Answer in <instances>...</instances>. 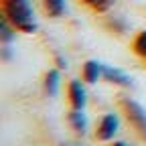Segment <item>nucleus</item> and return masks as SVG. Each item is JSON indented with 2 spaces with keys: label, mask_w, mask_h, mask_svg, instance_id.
<instances>
[{
  "label": "nucleus",
  "mask_w": 146,
  "mask_h": 146,
  "mask_svg": "<svg viewBox=\"0 0 146 146\" xmlns=\"http://www.w3.org/2000/svg\"><path fill=\"white\" fill-rule=\"evenodd\" d=\"M4 4V16L10 21V25L23 33H35L36 21L35 12L29 0H2Z\"/></svg>",
  "instance_id": "obj_1"
},
{
  "label": "nucleus",
  "mask_w": 146,
  "mask_h": 146,
  "mask_svg": "<svg viewBox=\"0 0 146 146\" xmlns=\"http://www.w3.org/2000/svg\"><path fill=\"white\" fill-rule=\"evenodd\" d=\"M122 108H124V114H126V118L130 120V124L136 128V132L146 140V110L138 104V102H134V100H130V98H122Z\"/></svg>",
  "instance_id": "obj_2"
},
{
  "label": "nucleus",
  "mask_w": 146,
  "mask_h": 146,
  "mask_svg": "<svg viewBox=\"0 0 146 146\" xmlns=\"http://www.w3.org/2000/svg\"><path fill=\"white\" fill-rule=\"evenodd\" d=\"M118 128H120V120L116 114H106L100 118L98 126H96V140L100 142H108V140H112L118 132Z\"/></svg>",
  "instance_id": "obj_3"
},
{
  "label": "nucleus",
  "mask_w": 146,
  "mask_h": 146,
  "mask_svg": "<svg viewBox=\"0 0 146 146\" xmlns=\"http://www.w3.org/2000/svg\"><path fill=\"white\" fill-rule=\"evenodd\" d=\"M67 100L71 104L73 110H83L87 104V94H85V87L79 79H71L67 85Z\"/></svg>",
  "instance_id": "obj_4"
},
{
  "label": "nucleus",
  "mask_w": 146,
  "mask_h": 146,
  "mask_svg": "<svg viewBox=\"0 0 146 146\" xmlns=\"http://www.w3.org/2000/svg\"><path fill=\"white\" fill-rule=\"evenodd\" d=\"M104 77H106V81L114 83V85L132 87V79H130V75H126L122 69H116V67H112V65H104Z\"/></svg>",
  "instance_id": "obj_5"
},
{
  "label": "nucleus",
  "mask_w": 146,
  "mask_h": 146,
  "mask_svg": "<svg viewBox=\"0 0 146 146\" xmlns=\"http://www.w3.org/2000/svg\"><path fill=\"white\" fill-rule=\"evenodd\" d=\"M67 120H69V126L75 130V134L83 136V134L87 132V118H85V114H83V110H73V108H71Z\"/></svg>",
  "instance_id": "obj_6"
},
{
  "label": "nucleus",
  "mask_w": 146,
  "mask_h": 146,
  "mask_svg": "<svg viewBox=\"0 0 146 146\" xmlns=\"http://www.w3.org/2000/svg\"><path fill=\"white\" fill-rule=\"evenodd\" d=\"M104 75V65L98 61H85L83 63V81L87 83H98V79Z\"/></svg>",
  "instance_id": "obj_7"
},
{
  "label": "nucleus",
  "mask_w": 146,
  "mask_h": 146,
  "mask_svg": "<svg viewBox=\"0 0 146 146\" xmlns=\"http://www.w3.org/2000/svg\"><path fill=\"white\" fill-rule=\"evenodd\" d=\"M43 4H45V12H47L51 18H59V16H63L65 10H67L65 0H43Z\"/></svg>",
  "instance_id": "obj_8"
},
{
  "label": "nucleus",
  "mask_w": 146,
  "mask_h": 146,
  "mask_svg": "<svg viewBox=\"0 0 146 146\" xmlns=\"http://www.w3.org/2000/svg\"><path fill=\"white\" fill-rule=\"evenodd\" d=\"M59 83H61V73L57 69H51L47 75H45V89H47V94L49 96H57Z\"/></svg>",
  "instance_id": "obj_9"
},
{
  "label": "nucleus",
  "mask_w": 146,
  "mask_h": 146,
  "mask_svg": "<svg viewBox=\"0 0 146 146\" xmlns=\"http://www.w3.org/2000/svg\"><path fill=\"white\" fill-rule=\"evenodd\" d=\"M132 49H134V53L138 55V57H142L146 61V31H142V33L136 35V39L132 43Z\"/></svg>",
  "instance_id": "obj_10"
},
{
  "label": "nucleus",
  "mask_w": 146,
  "mask_h": 146,
  "mask_svg": "<svg viewBox=\"0 0 146 146\" xmlns=\"http://www.w3.org/2000/svg\"><path fill=\"white\" fill-rule=\"evenodd\" d=\"M81 2L87 4V6H91L98 12H106L110 6H112V0H81Z\"/></svg>",
  "instance_id": "obj_11"
},
{
  "label": "nucleus",
  "mask_w": 146,
  "mask_h": 146,
  "mask_svg": "<svg viewBox=\"0 0 146 146\" xmlns=\"http://www.w3.org/2000/svg\"><path fill=\"white\" fill-rule=\"evenodd\" d=\"M2 41H4V43L12 41V29H8L6 21H2Z\"/></svg>",
  "instance_id": "obj_12"
},
{
  "label": "nucleus",
  "mask_w": 146,
  "mask_h": 146,
  "mask_svg": "<svg viewBox=\"0 0 146 146\" xmlns=\"http://www.w3.org/2000/svg\"><path fill=\"white\" fill-rule=\"evenodd\" d=\"M57 65H59L61 69H65V67H67V65H65V59L61 57V55H59V57H57Z\"/></svg>",
  "instance_id": "obj_13"
},
{
  "label": "nucleus",
  "mask_w": 146,
  "mask_h": 146,
  "mask_svg": "<svg viewBox=\"0 0 146 146\" xmlns=\"http://www.w3.org/2000/svg\"><path fill=\"white\" fill-rule=\"evenodd\" d=\"M114 146H128L126 142H114Z\"/></svg>",
  "instance_id": "obj_14"
},
{
  "label": "nucleus",
  "mask_w": 146,
  "mask_h": 146,
  "mask_svg": "<svg viewBox=\"0 0 146 146\" xmlns=\"http://www.w3.org/2000/svg\"><path fill=\"white\" fill-rule=\"evenodd\" d=\"M63 146H67V144H63Z\"/></svg>",
  "instance_id": "obj_15"
}]
</instances>
